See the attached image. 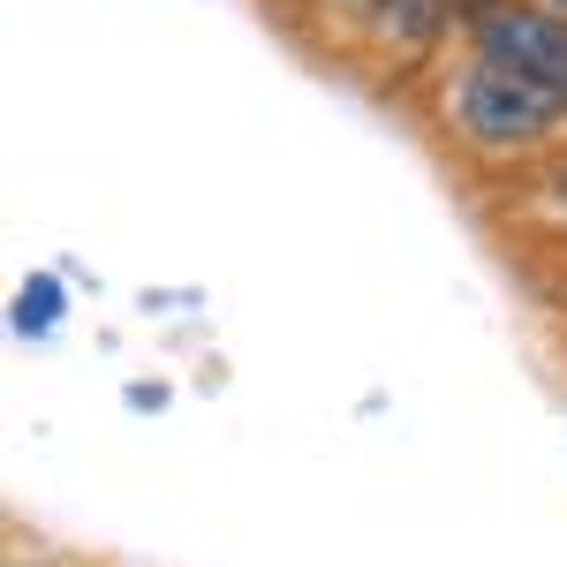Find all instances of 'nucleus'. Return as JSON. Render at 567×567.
<instances>
[{
	"instance_id": "39448f33",
	"label": "nucleus",
	"mask_w": 567,
	"mask_h": 567,
	"mask_svg": "<svg viewBox=\"0 0 567 567\" xmlns=\"http://www.w3.org/2000/svg\"><path fill=\"white\" fill-rule=\"evenodd\" d=\"M553 197H560V213H567V175H553Z\"/></svg>"
},
{
	"instance_id": "f03ea898",
	"label": "nucleus",
	"mask_w": 567,
	"mask_h": 567,
	"mask_svg": "<svg viewBox=\"0 0 567 567\" xmlns=\"http://www.w3.org/2000/svg\"><path fill=\"white\" fill-rule=\"evenodd\" d=\"M470 39H477V61H499V69H515V76H529V84L567 99V16L492 0V8H477Z\"/></svg>"
},
{
	"instance_id": "f257e3e1",
	"label": "nucleus",
	"mask_w": 567,
	"mask_h": 567,
	"mask_svg": "<svg viewBox=\"0 0 567 567\" xmlns=\"http://www.w3.org/2000/svg\"><path fill=\"white\" fill-rule=\"evenodd\" d=\"M446 114L484 152H529V144H545L567 122V99L515 76V69H499V61H470L454 76V91H446Z\"/></svg>"
},
{
	"instance_id": "7ed1b4c3",
	"label": "nucleus",
	"mask_w": 567,
	"mask_h": 567,
	"mask_svg": "<svg viewBox=\"0 0 567 567\" xmlns=\"http://www.w3.org/2000/svg\"><path fill=\"white\" fill-rule=\"evenodd\" d=\"M61 326V280H23V296H16V333H53Z\"/></svg>"
},
{
	"instance_id": "423d86ee",
	"label": "nucleus",
	"mask_w": 567,
	"mask_h": 567,
	"mask_svg": "<svg viewBox=\"0 0 567 567\" xmlns=\"http://www.w3.org/2000/svg\"><path fill=\"white\" fill-rule=\"evenodd\" d=\"M537 8H553V16H567V0H537Z\"/></svg>"
},
{
	"instance_id": "20e7f679",
	"label": "nucleus",
	"mask_w": 567,
	"mask_h": 567,
	"mask_svg": "<svg viewBox=\"0 0 567 567\" xmlns=\"http://www.w3.org/2000/svg\"><path fill=\"white\" fill-rule=\"evenodd\" d=\"M371 8H379V16H386V23H393V8H409V0H371Z\"/></svg>"
}]
</instances>
